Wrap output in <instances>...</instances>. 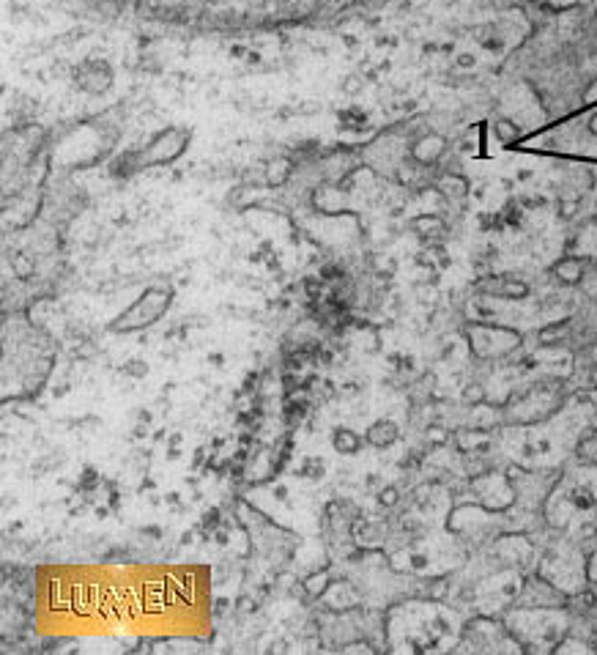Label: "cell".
I'll list each match as a JSON object with an SVG mask.
<instances>
[{"mask_svg": "<svg viewBox=\"0 0 597 655\" xmlns=\"http://www.w3.org/2000/svg\"><path fill=\"white\" fill-rule=\"evenodd\" d=\"M187 132L181 129H165L162 135H157L154 140L145 145L142 151V165H165V162H173L184 151L187 145Z\"/></svg>", "mask_w": 597, "mask_h": 655, "instance_id": "2", "label": "cell"}, {"mask_svg": "<svg viewBox=\"0 0 597 655\" xmlns=\"http://www.w3.org/2000/svg\"><path fill=\"white\" fill-rule=\"evenodd\" d=\"M74 80H77V86L83 91L102 93V91H107L110 88V83H113V69L107 66L105 61H88V63H83V66L77 69Z\"/></svg>", "mask_w": 597, "mask_h": 655, "instance_id": "3", "label": "cell"}, {"mask_svg": "<svg viewBox=\"0 0 597 655\" xmlns=\"http://www.w3.org/2000/svg\"><path fill=\"white\" fill-rule=\"evenodd\" d=\"M368 439H370V444H381V447H387V444H392L395 439H398V428L392 426V423H378V426L370 428Z\"/></svg>", "mask_w": 597, "mask_h": 655, "instance_id": "5", "label": "cell"}, {"mask_svg": "<svg viewBox=\"0 0 597 655\" xmlns=\"http://www.w3.org/2000/svg\"><path fill=\"white\" fill-rule=\"evenodd\" d=\"M173 294L165 291V288H148L140 296V301L132 304V310H126L121 319L113 321V329L118 332H129V329H140V326H148L151 321H157L165 307L170 304Z\"/></svg>", "mask_w": 597, "mask_h": 655, "instance_id": "1", "label": "cell"}, {"mask_svg": "<svg viewBox=\"0 0 597 655\" xmlns=\"http://www.w3.org/2000/svg\"><path fill=\"white\" fill-rule=\"evenodd\" d=\"M496 129H499V138H502L504 143H509V140H515V138H518V129H515L512 124H507V121H502V124L496 126Z\"/></svg>", "mask_w": 597, "mask_h": 655, "instance_id": "7", "label": "cell"}, {"mask_svg": "<svg viewBox=\"0 0 597 655\" xmlns=\"http://www.w3.org/2000/svg\"><path fill=\"white\" fill-rule=\"evenodd\" d=\"M556 277L564 280V283H578L581 277V264L578 261H562L556 266Z\"/></svg>", "mask_w": 597, "mask_h": 655, "instance_id": "6", "label": "cell"}, {"mask_svg": "<svg viewBox=\"0 0 597 655\" xmlns=\"http://www.w3.org/2000/svg\"><path fill=\"white\" fill-rule=\"evenodd\" d=\"M441 154H444V140H441L439 135H427V138H422V143L414 145V157L422 165H433Z\"/></svg>", "mask_w": 597, "mask_h": 655, "instance_id": "4", "label": "cell"}]
</instances>
